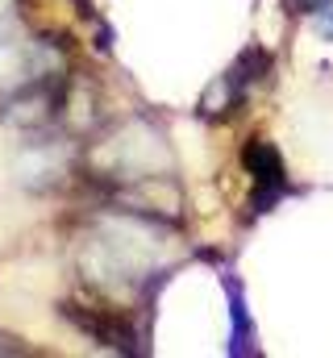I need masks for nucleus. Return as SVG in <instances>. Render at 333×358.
<instances>
[{"instance_id": "f257e3e1", "label": "nucleus", "mask_w": 333, "mask_h": 358, "mask_svg": "<svg viewBox=\"0 0 333 358\" xmlns=\"http://www.w3.org/2000/svg\"><path fill=\"white\" fill-rule=\"evenodd\" d=\"M246 167L254 176V213H267L283 192H288V176H283V159L271 142H250L246 146Z\"/></svg>"}, {"instance_id": "f03ea898", "label": "nucleus", "mask_w": 333, "mask_h": 358, "mask_svg": "<svg viewBox=\"0 0 333 358\" xmlns=\"http://www.w3.org/2000/svg\"><path fill=\"white\" fill-rule=\"evenodd\" d=\"M234 296V355H254V334H250V317H246V300L238 296V287H229Z\"/></svg>"}, {"instance_id": "7ed1b4c3", "label": "nucleus", "mask_w": 333, "mask_h": 358, "mask_svg": "<svg viewBox=\"0 0 333 358\" xmlns=\"http://www.w3.org/2000/svg\"><path fill=\"white\" fill-rule=\"evenodd\" d=\"M309 13H313V21H317V29L333 38V0H309Z\"/></svg>"}, {"instance_id": "20e7f679", "label": "nucleus", "mask_w": 333, "mask_h": 358, "mask_svg": "<svg viewBox=\"0 0 333 358\" xmlns=\"http://www.w3.org/2000/svg\"><path fill=\"white\" fill-rule=\"evenodd\" d=\"M0 355H25V346H21L17 338H4V334H0Z\"/></svg>"}]
</instances>
